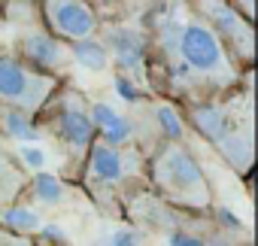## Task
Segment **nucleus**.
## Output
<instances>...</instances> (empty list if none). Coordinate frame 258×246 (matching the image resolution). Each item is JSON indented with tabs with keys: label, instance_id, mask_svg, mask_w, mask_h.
Returning a JSON list of instances; mask_svg holds the SVG:
<instances>
[{
	"label": "nucleus",
	"instance_id": "obj_1",
	"mask_svg": "<svg viewBox=\"0 0 258 246\" xmlns=\"http://www.w3.org/2000/svg\"><path fill=\"white\" fill-rule=\"evenodd\" d=\"M152 37L161 52L167 82L188 103L210 100L240 82V70L210 25L195 13L191 0H164L152 13Z\"/></svg>",
	"mask_w": 258,
	"mask_h": 246
},
{
	"label": "nucleus",
	"instance_id": "obj_2",
	"mask_svg": "<svg viewBox=\"0 0 258 246\" xmlns=\"http://www.w3.org/2000/svg\"><path fill=\"white\" fill-rule=\"evenodd\" d=\"M191 125L204 140H210L219 155L240 173L252 167V112L240 118L237 106H225L222 100H201L188 109Z\"/></svg>",
	"mask_w": 258,
	"mask_h": 246
},
{
	"label": "nucleus",
	"instance_id": "obj_3",
	"mask_svg": "<svg viewBox=\"0 0 258 246\" xmlns=\"http://www.w3.org/2000/svg\"><path fill=\"white\" fill-rule=\"evenodd\" d=\"M152 179L173 204L207 207L213 201V192H210V182H207L201 164L182 146H161L155 152V158H152Z\"/></svg>",
	"mask_w": 258,
	"mask_h": 246
},
{
	"label": "nucleus",
	"instance_id": "obj_4",
	"mask_svg": "<svg viewBox=\"0 0 258 246\" xmlns=\"http://www.w3.org/2000/svg\"><path fill=\"white\" fill-rule=\"evenodd\" d=\"M58 82L34 67H28L22 58L0 52V103L19 109V112H34L49 103L52 91Z\"/></svg>",
	"mask_w": 258,
	"mask_h": 246
},
{
	"label": "nucleus",
	"instance_id": "obj_5",
	"mask_svg": "<svg viewBox=\"0 0 258 246\" xmlns=\"http://www.w3.org/2000/svg\"><path fill=\"white\" fill-rule=\"evenodd\" d=\"M191 7L210 25V31L219 37V43L228 49L231 58H243L246 64H252V58H255L252 19H246L228 0H191Z\"/></svg>",
	"mask_w": 258,
	"mask_h": 246
},
{
	"label": "nucleus",
	"instance_id": "obj_6",
	"mask_svg": "<svg viewBox=\"0 0 258 246\" xmlns=\"http://www.w3.org/2000/svg\"><path fill=\"white\" fill-rule=\"evenodd\" d=\"M40 19H46L49 34L64 43L91 40L97 31L91 0H40Z\"/></svg>",
	"mask_w": 258,
	"mask_h": 246
},
{
	"label": "nucleus",
	"instance_id": "obj_7",
	"mask_svg": "<svg viewBox=\"0 0 258 246\" xmlns=\"http://www.w3.org/2000/svg\"><path fill=\"white\" fill-rule=\"evenodd\" d=\"M52 128L61 137V143L73 149V155H85L88 146L94 143V134H97V128L91 125V115H88V109H85V103L76 91H67V97H64L55 121H52Z\"/></svg>",
	"mask_w": 258,
	"mask_h": 246
},
{
	"label": "nucleus",
	"instance_id": "obj_8",
	"mask_svg": "<svg viewBox=\"0 0 258 246\" xmlns=\"http://www.w3.org/2000/svg\"><path fill=\"white\" fill-rule=\"evenodd\" d=\"M131 155L118 152V146L106 143H91L88 146V161H85V179L91 189H115L124 182V176L131 173Z\"/></svg>",
	"mask_w": 258,
	"mask_h": 246
},
{
	"label": "nucleus",
	"instance_id": "obj_9",
	"mask_svg": "<svg viewBox=\"0 0 258 246\" xmlns=\"http://www.w3.org/2000/svg\"><path fill=\"white\" fill-rule=\"evenodd\" d=\"M19 49H22V61H25L28 67H34V70L46 73V76L55 73V70H61L64 61H67L64 43L55 40L49 31H28V34L22 37Z\"/></svg>",
	"mask_w": 258,
	"mask_h": 246
},
{
	"label": "nucleus",
	"instance_id": "obj_10",
	"mask_svg": "<svg viewBox=\"0 0 258 246\" xmlns=\"http://www.w3.org/2000/svg\"><path fill=\"white\" fill-rule=\"evenodd\" d=\"M106 55L115 58V64L121 70H143L146 67V37L137 28H109L106 34Z\"/></svg>",
	"mask_w": 258,
	"mask_h": 246
},
{
	"label": "nucleus",
	"instance_id": "obj_11",
	"mask_svg": "<svg viewBox=\"0 0 258 246\" xmlns=\"http://www.w3.org/2000/svg\"><path fill=\"white\" fill-rule=\"evenodd\" d=\"M88 115H91V125L100 128V137H103L106 146H121V143H127L134 137V125L106 103H91Z\"/></svg>",
	"mask_w": 258,
	"mask_h": 246
},
{
	"label": "nucleus",
	"instance_id": "obj_12",
	"mask_svg": "<svg viewBox=\"0 0 258 246\" xmlns=\"http://www.w3.org/2000/svg\"><path fill=\"white\" fill-rule=\"evenodd\" d=\"M22 189H25V170H22L19 161L7 152V146L0 143V204L16 201Z\"/></svg>",
	"mask_w": 258,
	"mask_h": 246
},
{
	"label": "nucleus",
	"instance_id": "obj_13",
	"mask_svg": "<svg viewBox=\"0 0 258 246\" xmlns=\"http://www.w3.org/2000/svg\"><path fill=\"white\" fill-rule=\"evenodd\" d=\"M70 55L76 58V64H82L85 70H94V73L97 70H106V64H109L106 46L97 43V40H79V43H73Z\"/></svg>",
	"mask_w": 258,
	"mask_h": 246
},
{
	"label": "nucleus",
	"instance_id": "obj_14",
	"mask_svg": "<svg viewBox=\"0 0 258 246\" xmlns=\"http://www.w3.org/2000/svg\"><path fill=\"white\" fill-rule=\"evenodd\" d=\"M34 192H37V198H43L46 204H58V201L64 198V186H61V179L52 176V173H43V170L34 176Z\"/></svg>",
	"mask_w": 258,
	"mask_h": 246
},
{
	"label": "nucleus",
	"instance_id": "obj_15",
	"mask_svg": "<svg viewBox=\"0 0 258 246\" xmlns=\"http://www.w3.org/2000/svg\"><path fill=\"white\" fill-rule=\"evenodd\" d=\"M4 125H7V131L13 134V137H19V140H37V131H34V125H31V118H28V112H19V109H10L7 115H4Z\"/></svg>",
	"mask_w": 258,
	"mask_h": 246
},
{
	"label": "nucleus",
	"instance_id": "obj_16",
	"mask_svg": "<svg viewBox=\"0 0 258 246\" xmlns=\"http://www.w3.org/2000/svg\"><path fill=\"white\" fill-rule=\"evenodd\" d=\"M155 118H158V125H161V131L170 137V140H179L182 134H185V128H182V118L176 115V109L173 106H158L155 109Z\"/></svg>",
	"mask_w": 258,
	"mask_h": 246
},
{
	"label": "nucleus",
	"instance_id": "obj_17",
	"mask_svg": "<svg viewBox=\"0 0 258 246\" xmlns=\"http://www.w3.org/2000/svg\"><path fill=\"white\" fill-rule=\"evenodd\" d=\"M4 222H7L10 228L28 231V228H37V225H40V216H37L34 210H28V207H10V210L4 213Z\"/></svg>",
	"mask_w": 258,
	"mask_h": 246
},
{
	"label": "nucleus",
	"instance_id": "obj_18",
	"mask_svg": "<svg viewBox=\"0 0 258 246\" xmlns=\"http://www.w3.org/2000/svg\"><path fill=\"white\" fill-rule=\"evenodd\" d=\"M140 234L134 231V228H118V231H112L103 243H97V246H140Z\"/></svg>",
	"mask_w": 258,
	"mask_h": 246
},
{
	"label": "nucleus",
	"instance_id": "obj_19",
	"mask_svg": "<svg viewBox=\"0 0 258 246\" xmlns=\"http://www.w3.org/2000/svg\"><path fill=\"white\" fill-rule=\"evenodd\" d=\"M112 88H115V94L121 97V100H127V103H134V100H140V91H137V85L127 79V76H115L112 79Z\"/></svg>",
	"mask_w": 258,
	"mask_h": 246
},
{
	"label": "nucleus",
	"instance_id": "obj_20",
	"mask_svg": "<svg viewBox=\"0 0 258 246\" xmlns=\"http://www.w3.org/2000/svg\"><path fill=\"white\" fill-rule=\"evenodd\" d=\"M19 155H22V161L31 164V167H43V164H46V152H43L40 146H22Z\"/></svg>",
	"mask_w": 258,
	"mask_h": 246
},
{
	"label": "nucleus",
	"instance_id": "obj_21",
	"mask_svg": "<svg viewBox=\"0 0 258 246\" xmlns=\"http://www.w3.org/2000/svg\"><path fill=\"white\" fill-rule=\"evenodd\" d=\"M167 246H204V240L188 234V231H170L167 234Z\"/></svg>",
	"mask_w": 258,
	"mask_h": 246
},
{
	"label": "nucleus",
	"instance_id": "obj_22",
	"mask_svg": "<svg viewBox=\"0 0 258 246\" xmlns=\"http://www.w3.org/2000/svg\"><path fill=\"white\" fill-rule=\"evenodd\" d=\"M219 222H222L225 228H231V231H240V228H243V222H240L231 210H225V207H219Z\"/></svg>",
	"mask_w": 258,
	"mask_h": 246
},
{
	"label": "nucleus",
	"instance_id": "obj_23",
	"mask_svg": "<svg viewBox=\"0 0 258 246\" xmlns=\"http://www.w3.org/2000/svg\"><path fill=\"white\" fill-rule=\"evenodd\" d=\"M228 4H234L246 19H252V16H255V0H228Z\"/></svg>",
	"mask_w": 258,
	"mask_h": 246
},
{
	"label": "nucleus",
	"instance_id": "obj_24",
	"mask_svg": "<svg viewBox=\"0 0 258 246\" xmlns=\"http://www.w3.org/2000/svg\"><path fill=\"white\" fill-rule=\"evenodd\" d=\"M43 237H49V240H64L61 228H55V225H43Z\"/></svg>",
	"mask_w": 258,
	"mask_h": 246
},
{
	"label": "nucleus",
	"instance_id": "obj_25",
	"mask_svg": "<svg viewBox=\"0 0 258 246\" xmlns=\"http://www.w3.org/2000/svg\"><path fill=\"white\" fill-rule=\"evenodd\" d=\"M213 246H228V243H222V240H216V243H213Z\"/></svg>",
	"mask_w": 258,
	"mask_h": 246
}]
</instances>
